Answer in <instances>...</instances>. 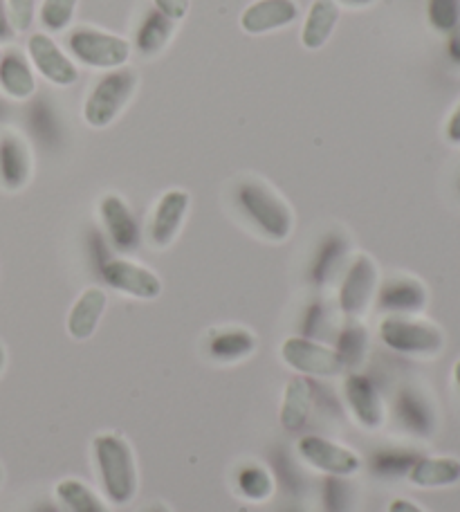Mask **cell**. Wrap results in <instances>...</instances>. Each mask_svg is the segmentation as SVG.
Returning a JSON list of instances; mask_svg holds the SVG:
<instances>
[{
  "instance_id": "cell-1",
  "label": "cell",
  "mask_w": 460,
  "mask_h": 512,
  "mask_svg": "<svg viewBox=\"0 0 460 512\" xmlns=\"http://www.w3.org/2000/svg\"><path fill=\"white\" fill-rule=\"evenodd\" d=\"M238 212L263 239L272 243L288 241L294 230V214L285 198L268 182L259 178H243L234 189Z\"/></svg>"
},
{
  "instance_id": "cell-2",
  "label": "cell",
  "mask_w": 460,
  "mask_h": 512,
  "mask_svg": "<svg viewBox=\"0 0 460 512\" xmlns=\"http://www.w3.org/2000/svg\"><path fill=\"white\" fill-rule=\"evenodd\" d=\"M92 454H95L97 472L106 497L115 506H126L135 499L137 492V465L131 445L124 436L99 434L92 441Z\"/></svg>"
},
{
  "instance_id": "cell-3",
  "label": "cell",
  "mask_w": 460,
  "mask_h": 512,
  "mask_svg": "<svg viewBox=\"0 0 460 512\" xmlns=\"http://www.w3.org/2000/svg\"><path fill=\"white\" fill-rule=\"evenodd\" d=\"M140 84V77L128 68H117L106 72L95 86L84 104V117L92 128H106L113 124L131 99Z\"/></svg>"
},
{
  "instance_id": "cell-4",
  "label": "cell",
  "mask_w": 460,
  "mask_h": 512,
  "mask_svg": "<svg viewBox=\"0 0 460 512\" xmlns=\"http://www.w3.org/2000/svg\"><path fill=\"white\" fill-rule=\"evenodd\" d=\"M68 50L84 66L97 70L124 68L131 59V43L95 27H77L68 34Z\"/></svg>"
},
{
  "instance_id": "cell-5",
  "label": "cell",
  "mask_w": 460,
  "mask_h": 512,
  "mask_svg": "<svg viewBox=\"0 0 460 512\" xmlns=\"http://www.w3.org/2000/svg\"><path fill=\"white\" fill-rule=\"evenodd\" d=\"M380 337L391 351L404 355H434L443 349V333L411 315H386Z\"/></svg>"
},
{
  "instance_id": "cell-6",
  "label": "cell",
  "mask_w": 460,
  "mask_h": 512,
  "mask_svg": "<svg viewBox=\"0 0 460 512\" xmlns=\"http://www.w3.org/2000/svg\"><path fill=\"white\" fill-rule=\"evenodd\" d=\"M283 362L306 378H335L346 373L342 358L333 346L308 340V337H288L281 346Z\"/></svg>"
},
{
  "instance_id": "cell-7",
  "label": "cell",
  "mask_w": 460,
  "mask_h": 512,
  "mask_svg": "<svg viewBox=\"0 0 460 512\" xmlns=\"http://www.w3.org/2000/svg\"><path fill=\"white\" fill-rule=\"evenodd\" d=\"M377 288V268L366 254H357L346 265L342 283H339L337 306L346 319H357L371 306Z\"/></svg>"
},
{
  "instance_id": "cell-8",
  "label": "cell",
  "mask_w": 460,
  "mask_h": 512,
  "mask_svg": "<svg viewBox=\"0 0 460 512\" xmlns=\"http://www.w3.org/2000/svg\"><path fill=\"white\" fill-rule=\"evenodd\" d=\"M97 272L106 286L124 292L128 297L151 301L158 299L162 292V281L158 274L131 259H122V256H110Z\"/></svg>"
},
{
  "instance_id": "cell-9",
  "label": "cell",
  "mask_w": 460,
  "mask_h": 512,
  "mask_svg": "<svg viewBox=\"0 0 460 512\" xmlns=\"http://www.w3.org/2000/svg\"><path fill=\"white\" fill-rule=\"evenodd\" d=\"M297 450L308 465L324 474H333V477H351L362 468V459L353 450L328 441L324 436H303Z\"/></svg>"
},
{
  "instance_id": "cell-10",
  "label": "cell",
  "mask_w": 460,
  "mask_h": 512,
  "mask_svg": "<svg viewBox=\"0 0 460 512\" xmlns=\"http://www.w3.org/2000/svg\"><path fill=\"white\" fill-rule=\"evenodd\" d=\"M27 54L39 75L59 88L75 86L79 81V70L61 45L48 34H32L27 41Z\"/></svg>"
},
{
  "instance_id": "cell-11",
  "label": "cell",
  "mask_w": 460,
  "mask_h": 512,
  "mask_svg": "<svg viewBox=\"0 0 460 512\" xmlns=\"http://www.w3.org/2000/svg\"><path fill=\"white\" fill-rule=\"evenodd\" d=\"M191 205L189 191L169 189L155 205V212L149 225V241L155 250H167L178 239Z\"/></svg>"
},
{
  "instance_id": "cell-12",
  "label": "cell",
  "mask_w": 460,
  "mask_h": 512,
  "mask_svg": "<svg viewBox=\"0 0 460 512\" xmlns=\"http://www.w3.org/2000/svg\"><path fill=\"white\" fill-rule=\"evenodd\" d=\"M99 214L104 221L106 239L119 252H135L140 245V223L133 214V209L126 205V200L117 194H108L99 203Z\"/></svg>"
},
{
  "instance_id": "cell-13",
  "label": "cell",
  "mask_w": 460,
  "mask_h": 512,
  "mask_svg": "<svg viewBox=\"0 0 460 512\" xmlns=\"http://www.w3.org/2000/svg\"><path fill=\"white\" fill-rule=\"evenodd\" d=\"M344 400L353 411L357 423L366 429H377L384 423V402L380 389L366 373H351L344 380Z\"/></svg>"
},
{
  "instance_id": "cell-14",
  "label": "cell",
  "mask_w": 460,
  "mask_h": 512,
  "mask_svg": "<svg viewBox=\"0 0 460 512\" xmlns=\"http://www.w3.org/2000/svg\"><path fill=\"white\" fill-rule=\"evenodd\" d=\"M32 178L30 146L16 133L0 135V187L21 191Z\"/></svg>"
},
{
  "instance_id": "cell-15",
  "label": "cell",
  "mask_w": 460,
  "mask_h": 512,
  "mask_svg": "<svg viewBox=\"0 0 460 512\" xmlns=\"http://www.w3.org/2000/svg\"><path fill=\"white\" fill-rule=\"evenodd\" d=\"M299 18V5L294 0H256L241 14V27L247 34H268L288 27Z\"/></svg>"
},
{
  "instance_id": "cell-16",
  "label": "cell",
  "mask_w": 460,
  "mask_h": 512,
  "mask_svg": "<svg viewBox=\"0 0 460 512\" xmlns=\"http://www.w3.org/2000/svg\"><path fill=\"white\" fill-rule=\"evenodd\" d=\"M348 250H351V243L342 232L326 234L317 245L315 256H312L310 281L317 288L330 286L348 265Z\"/></svg>"
},
{
  "instance_id": "cell-17",
  "label": "cell",
  "mask_w": 460,
  "mask_h": 512,
  "mask_svg": "<svg viewBox=\"0 0 460 512\" xmlns=\"http://www.w3.org/2000/svg\"><path fill=\"white\" fill-rule=\"evenodd\" d=\"M427 304V292L422 283L409 277L389 279L377 292V306L386 315H416Z\"/></svg>"
},
{
  "instance_id": "cell-18",
  "label": "cell",
  "mask_w": 460,
  "mask_h": 512,
  "mask_svg": "<svg viewBox=\"0 0 460 512\" xmlns=\"http://www.w3.org/2000/svg\"><path fill=\"white\" fill-rule=\"evenodd\" d=\"M256 351V337L247 328L238 326H225L211 331L207 337V353L211 360L220 364H234L241 362Z\"/></svg>"
},
{
  "instance_id": "cell-19",
  "label": "cell",
  "mask_w": 460,
  "mask_h": 512,
  "mask_svg": "<svg viewBox=\"0 0 460 512\" xmlns=\"http://www.w3.org/2000/svg\"><path fill=\"white\" fill-rule=\"evenodd\" d=\"M315 411V389H312V378H292L283 393L281 405V425L288 432H301L308 425V420Z\"/></svg>"
},
{
  "instance_id": "cell-20",
  "label": "cell",
  "mask_w": 460,
  "mask_h": 512,
  "mask_svg": "<svg viewBox=\"0 0 460 512\" xmlns=\"http://www.w3.org/2000/svg\"><path fill=\"white\" fill-rule=\"evenodd\" d=\"M106 306H108V297L101 288H88L81 292L68 315L70 337H75V340H79V342L90 340V337L97 331Z\"/></svg>"
},
{
  "instance_id": "cell-21",
  "label": "cell",
  "mask_w": 460,
  "mask_h": 512,
  "mask_svg": "<svg viewBox=\"0 0 460 512\" xmlns=\"http://www.w3.org/2000/svg\"><path fill=\"white\" fill-rule=\"evenodd\" d=\"M337 21H339L337 0H315L308 9L306 23H303V30H301L303 48L310 52L324 48L335 32Z\"/></svg>"
},
{
  "instance_id": "cell-22",
  "label": "cell",
  "mask_w": 460,
  "mask_h": 512,
  "mask_svg": "<svg viewBox=\"0 0 460 512\" xmlns=\"http://www.w3.org/2000/svg\"><path fill=\"white\" fill-rule=\"evenodd\" d=\"M393 411L402 429H407L411 434L429 436L431 429H434V414H431L429 402L416 389H402L395 396Z\"/></svg>"
},
{
  "instance_id": "cell-23",
  "label": "cell",
  "mask_w": 460,
  "mask_h": 512,
  "mask_svg": "<svg viewBox=\"0 0 460 512\" xmlns=\"http://www.w3.org/2000/svg\"><path fill=\"white\" fill-rule=\"evenodd\" d=\"M0 88L18 102H25L36 93L34 72L21 52H5L0 59Z\"/></svg>"
},
{
  "instance_id": "cell-24",
  "label": "cell",
  "mask_w": 460,
  "mask_h": 512,
  "mask_svg": "<svg viewBox=\"0 0 460 512\" xmlns=\"http://www.w3.org/2000/svg\"><path fill=\"white\" fill-rule=\"evenodd\" d=\"M407 477L413 486L418 488L454 486V483L460 481V461L420 456V459L411 465Z\"/></svg>"
},
{
  "instance_id": "cell-25",
  "label": "cell",
  "mask_w": 460,
  "mask_h": 512,
  "mask_svg": "<svg viewBox=\"0 0 460 512\" xmlns=\"http://www.w3.org/2000/svg\"><path fill=\"white\" fill-rule=\"evenodd\" d=\"M333 349L342 358L346 371L360 367L368 351V333L357 319H346L344 326L335 331Z\"/></svg>"
},
{
  "instance_id": "cell-26",
  "label": "cell",
  "mask_w": 460,
  "mask_h": 512,
  "mask_svg": "<svg viewBox=\"0 0 460 512\" xmlns=\"http://www.w3.org/2000/svg\"><path fill=\"white\" fill-rule=\"evenodd\" d=\"M173 30H176V21H171V18L155 9V12L144 18L140 30H137V50L146 54V57L160 54L164 50V45L171 41Z\"/></svg>"
},
{
  "instance_id": "cell-27",
  "label": "cell",
  "mask_w": 460,
  "mask_h": 512,
  "mask_svg": "<svg viewBox=\"0 0 460 512\" xmlns=\"http://www.w3.org/2000/svg\"><path fill=\"white\" fill-rule=\"evenodd\" d=\"M57 497L68 512H110L104 501L92 492L86 483L77 479H63L57 483Z\"/></svg>"
},
{
  "instance_id": "cell-28",
  "label": "cell",
  "mask_w": 460,
  "mask_h": 512,
  "mask_svg": "<svg viewBox=\"0 0 460 512\" xmlns=\"http://www.w3.org/2000/svg\"><path fill=\"white\" fill-rule=\"evenodd\" d=\"M236 488L245 499L265 501L274 492V477L268 468H263L259 463H245L236 472Z\"/></svg>"
},
{
  "instance_id": "cell-29",
  "label": "cell",
  "mask_w": 460,
  "mask_h": 512,
  "mask_svg": "<svg viewBox=\"0 0 460 512\" xmlns=\"http://www.w3.org/2000/svg\"><path fill=\"white\" fill-rule=\"evenodd\" d=\"M420 456L411 450H402V447H384L371 456V472H375L380 479H398L409 474L411 465L416 463Z\"/></svg>"
},
{
  "instance_id": "cell-30",
  "label": "cell",
  "mask_w": 460,
  "mask_h": 512,
  "mask_svg": "<svg viewBox=\"0 0 460 512\" xmlns=\"http://www.w3.org/2000/svg\"><path fill=\"white\" fill-rule=\"evenodd\" d=\"M301 337H308V340H317V342H324L328 340L330 335H333L337 328L333 324V313H330V308L324 304V301H312V304L306 306L301 315Z\"/></svg>"
},
{
  "instance_id": "cell-31",
  "label": "cell",
  "mask_w": 460,
  "mask_h": 512,
  "mask_svg": "<svg viewBox=\"0 0 460 512\" xmlns=\"http://www.w3.org/2000/svg\"><path fill=\"white\" fill-rule=\"evenodd\" d=\"M79 0H43L41 5V25L50 34H61L75 18Z\"/></svg>"
},
{
  "instance_id": "cell-32",
  "label": "cell",
  "mask_w": 460,
  "mask_h": 512,
  "mask_svg": "<svg viewBox=\"0 0 460 512\" xmlns=\"http://www.w3.org/2000/svg\"><path fill=\"white\" fill-rule=\"evenodd\" d=\"M272 472L292 497L299 495V492L303 490V472L299 470L294 456L288 450H283V447L272 452Z\"/></svg>"
},
{
  "instance_id": "cell-33",
  "label": "cell",
  "mask_w": 460,
  "mask_h": 512,
  "mask_svg": "<svg viewBox=\"0 0 460 512\" xmlns=\"http://www.w3.org/2000/svg\"><path fill=\"white\" fill-rule=\"evenodd\" d=\"M321 501H324L326 512H348L353 504V488L346 477H333L328 474L326 481L321 483Z\"/></svg>"
},
{
  "instance_id": "cell-34",
  "label": "cell",
  "mask_w": 460,
  "mask_h": 512,
  "mask_svg": "<svg viewBox=\"0 0 460 512\" xmlns=\"http://www.w3.org/2000/svg\"><path fill=\"white\" fill-rule=\"evenodd\" d=\"M429 21L438 32H456L460 25V0H429Z\"/></svg>"
},
{
  "instance_id": "cell-35",
  "label": "cell",
  "mask_w": 460,
  "mask_h": 512,
  "mask_svg": "<svg viewBox=\"0 0 460 512\" xmlns=\"http://www.w3.org/2000/svg\"><path fill=\"white\" fill-rule=\"evenodd\" d=\"M36 0H7V14L14 32H27L34 23Z\"/></svg>"
},
{
  "instance_id": "cell-36",
  "label": "cell",
  "mask_w": 460,
  "mask_h": 512,
  "mask_svg": "<svg viewBox=\"0 0 460 512\" xmlns=\"http://www.w3.org/2000/svg\"><path fill=\"white\" fill-rule=\"evenodd\" d=\"M153 3L160 14H164L167 18H171V21L178 23L189 14L191 0H153Z\"/></svg>"
},
{
  "instance_id": "cell-37",
  "label": "cell",
  "mask_w": 460,
  "mask_h": 512,
  "mask_svg": "<svg viewBox=\"0 0 460 512\" xmlns=\"http://www.w3.org/2000/svg\"><path fill=\"white\" fill-rule=\"evenodd\" d=\"M14 36L12 23H9L7 14V0H0V41H9Z\"/></svg>"
},
{
  "instance_id": "cell-38",
  "label": "cell",
  "mask_w": 460,
  "mask_h": 512,
  "mask_svg": "<svg viewBox=\"0 0 460 512\" xmlns=\"http://www.w3.org/2000/svg\"><path fill=\"white\" fill-rule=\"evenodd\" d=\"M447 140L452 144H460V104L456 111L449 117V124H447Z\"/></svg>"
},
{
  "instance_id": "cell-39",
  "label": "cell",
  "mask_w": 460,
  "mask_h": 512,
  "mask_svg": "<svg viewBox=\"0 0 460 512\" xmlns=\"http://www.w3.org/2000/svg\"><path fill=\"white\" fill-rule=\"evenodd\" d=\"M389 512H425V510L413 504V501H409V499H395L389 506Z\"/></svg>"
},
{
  "instance_id": "cell-40",
  "label": "cell",
  "mask_w": 460,
  "mask_h": 512,
  "mask_svg": "<svg viewBox=\"0 0 460 512\" xmlns=\"http://www.w3.org/2000/svg\"><path fill=\"white\" fill-rule=\"evenodd\" d=\"M449 57L460 66V30L452 32V39H449Z\"/></svg>"
},
{
  "instance_id": "cell-41",
  "label": "cell",
  "mask_w": 460,
  "mask_h": 512,
  "mask_svg": "<svg viewBox=\"0 0 460 512\" xmlns=\"http://www.w3.org/2000/svg\"><path fill=\"white\" fill-rule=\"evenodd\" d=\"M342 3L351 5V7H364V5H371L373 0H342Z\"/></svg>"
},
{
  "instance_id": "cell-42",
  "label": "cell",
  "mask_w": 460,
  "mask_h": 512,
  "mask_svg": "<svg viewBox=\"0 0 460 512\" xmlns=\"http://www.w3.org/2000/svg\"><path fill=\"white\" fill-rule=\"evenodd\" d=\"M5 362H7V355H5L3 344H0V373H3V369H5Z\"/></svg>"
},
{
  "instance_id": "cell-43",
  "label": "cell",
  "mask_w": 460,
  "mask_h": 512,
  "mask_svg": "<svg viewBox=\"0 0 460 512\" xmlns=\"http://www.w3.org/2000/svg\"><path fill=\"white\" fill-rule=\"evenodd\" d=\"M454 380H456V387L460 391V360L456 362V367H454Z\"/></svg>"
},
{
  "instance_id": "cell-44",
  "label": "cell",
  "mask_w": 460,
  "mask_h": 512,
  "mask_svg": "<svg viewBox=\"0 0 460 512\" xmlns=\"http://www.w3.org/2000/svg\"><path fill=\"white\" fill-rule=\"evenodd\" d=\"M146 512H171V510H169L167 506H162V504H155V506H151Z\"/></svg>"
},
{
  "instance_id": "cell-45",
  "label": "cell",
  "mask_w": 460,
  "mask_h": 512,
  "mask_svg": "<svg viewBox=\"0 0 460 512\" xmlns=\"http://www.w3.org/2000/svg\"><path fill=\"white\" fill-rule=\"evenodd\" d=\"M36 512H61L57 506H50V504H45V506H41L39 510H36Z\"/></svg>"
},
{
  "instance_id": "cell-46",
  "label": "cell",
  "mask_w": 460,
  "mask_h": 512,
  "mask_svg": "<svg viewBox=\"0 0 460 512\" xmlns=\"http://www.w3.org/2000/svg\"><path fill=\"white\" fill-rule=\"evenodd\" d=\"M281 512H303V510H297V508H288V510H281Z\"/></svg>"
},
{
  "instance_id": "cell-47",
  "label": "cell",
  "mask_w": 460,
  "mask_h": 512,
  "mask_svg": "<svg viewBox=\"0 0 460 512\" xmlns=\"http://www.w3.org/2000/svg\"><path fill=\"white\" fill-rule=\"evenodd\" d=\"M0 483H3V468H0Z\"/></svg>"
},
{
  "instance_id": "cell-48",
  "label": "cell",
  "mask_w": 460,
  "mask_h": 512,
  "mask_svg": "<svg viewBox=\"0 0 460 512\" xmlns=\"http://www.w3.org/2000/svg\"><path fill=\"white\" fill-rule=\"evenodd\" d=\"M0 59H3V52H0Z\"/></svg>"
},
{
  "instance_id": "cell-49",
  "label": "cell",
  "mask_w": 460,
  "mask_h": 512,
  "mask_svg": "<svg viewBox=\"0 0 460 512\" xmlns=\"http://www.w3.org/2000/svg\"><path fill=\"white\" fill-rule=\"evenodd\" d=\"M0 106H3V104H0Z\"/></svg>"
}]
</instances>
